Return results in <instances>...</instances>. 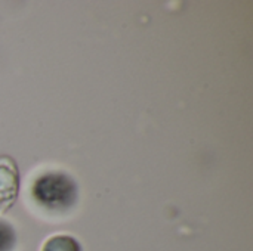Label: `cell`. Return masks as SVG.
Returning a JSON list of instances; mask_svg holds the SVG:
<instances>
[{
    "label": "cell",
    "mask_w": 253,
    "mask_h": 251,
    "mask_svg": "<svg viewBox=\"0 0 253 251\" xmlns=\"http://www.w3.org/2000/svg\"><path fill=\"white\" fill-rule=\"evenodd\" d=\"M30 195L39 209L61 215L77 204L79 186L68 173L49 170L33 180Z\"/></svg>",
    "instance_id": "obj_1"
},
{
    "label": "cell",
    "mask_w": 253,
    "mask_h": 251,
    "mask_svg": "<svg viewBox=\"0 0 253 251\" xmlns=\"http://www.w3.org/2000/svg\"><path fill=\"white\" fill-rule=\"evenodd\" d=\"M19 194V172L15 161L0 157V213H6Z\"/></svg>",
    "instance_id": "obj_2"
},
{
    "label": "cell",
    "mask_w": 253,
    "mask_h": 251,
    "mask_svg": "<svg viewBox=\"0 0 253 251\" xmlns=\"http://www.w3.org/2000/svg\"><path fill=\"white\" fill-rule=\"evenodd\" d=\"M40 251H82V246L80 243L67 234H56L49 237Z\"/></svg>",
    "instance_id": "obj_3"
},
{
    "label": "cell",
    "mask_w": 253,
    "mask_h": 251,
    "mask_svg": "<svg viewBox=\"0 0 253 251\" xmlns=\"http://www.w3.org/2000/svg\"><path fill=\"white\" fill-rule=\"evenodd\" d=\"M16 231L4 219L0 217V251H13L16 247Z\"/></svg>",
    "instance_id": "obj_4"
}]
</instances>
